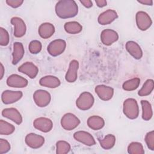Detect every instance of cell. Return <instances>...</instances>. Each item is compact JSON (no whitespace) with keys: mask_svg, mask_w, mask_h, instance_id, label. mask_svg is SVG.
<instances>
[{"mask_svg":"<svg viewBox=\"0 0 154 154\" xmlns=\"http://www.w3.org/2000/svg\"><path fill=\"white\" fill-rule=\"evenodd\" d=\"M123 112L129 119H135L139 115V108L137 100L133 98L126 99L123 104Z\"/></svg>","mask_w":154,"mask_h":154,"instance_id":"obj_2","label":"cell"},{"mask_svg":"<svg viewBox=\"0 0 154 154\" xmlns=\"http://www.w3.org/2000/svg\"><path fill=\"white\" fill-rule=\"evenodd\" d=\"M142 107V118L146 121L151 119L153 116V111L150 103L146 100H142L141 101Z\"/></svg>","mask_w":154,"mask_h":154,"instance_id":"obj_25","label":"cell"},{"mask_svg":"<svg viewBox=\"0 0 154 154\" xmlns=\"http://www.w3.org/2000/svg\"><path fill=\"white\" fill-rule=\"evenodd\" d=\"M87 125L91 129L98 131L104 126L105 121L100 116H93L88 119Z\"/></svg>","mask_w":154,"mask_h":154,"instance_id":"obj_24","label":"cell"},{"mask_svg":"<svg viewBox=\"0 0 154 154\" xmlns=\"http://www.w3.org/2000/svg\"><path fill=\"white\" fill-rule=\"evenodd\" d=\"M135 19L137 25L141 31L147 30L152 24V20L149 15L143 11H139L137 13Z\"/></svg>","mask_w":154,"mask_h":154,"instance_id":"obj_7","label":"cell"},{"mask_svg":"<svg viewBox=\"0 0 154 154\" xmlns=\"http://www.w3.org/2000/svg\"><path fill=\"white\" fill-rule=\"evenodd\" d=\"M145 141L147 147L151 150H154V131H152L146 134L145 137Z\"/></svg>","mask_w":154,"mask_h":154,"instance_id":"obj_35","label":"cell"},{"mask_svg":"<svg viewBox=\"0 0 154 154\" xmlns=\"http://www.w3.org/2000/svg\"><path fill=\"white\" fill-rule=\"evenodd\" d=\"M57 16L61 19L71 18L78 13V6L73 0H61L57 2L55 7Z\"/></svg>","mask_w":154,"mask_h":154,"instance_id":"obj_1","label":"cell"},{"mask_svg":"<svg viewBox=\"0 0 154 154\" xmlns=\"http://www.w3.org/2000/svg\"><path fill=\"white\" fill-rule=\"evenodd\" d=\"M118 17L117 12L114 10L108 9L102 13L98 17L97 20L102 25H108L112 23Z\"/></svg>","mask_w":154,"mask_h":154,"instance_id":"obj_17","label":"cell"},{"mask_svg":"<svg viewBox=\"0 0 154 154\" xmlns=\"http://www.w3.org/2000/svg\"><path fill=\"white\" fill-rule=\"evenodd\" d=\"M138 2L140 4L146 5H152L153 4V1L152 0H140L138 1Z\"/></svg>","mask_w":154,"mask_h":154,"instance_id":"obj_40","label":"cell"},{"mask_svg":"<svg viewBox=\"0 0 154 154\" xmlns=\"http://www.w3.org/2000/svg\"><path fill=\"white\" fill-rule=\"evenodd\" d=\"M73 138L76 141L87 146H91L96 144L94 137L89 132L86 131H79L75 132L73 134Z\"/></svg>","mask_w":154,"mask_h":154,"instance_id":"obj_12","label":"cell"},{"mask_svg":"<svg viewBox=\"0 0 154 154\" xmlns=\"http://www.w3.org/2000/svg\"><path fill=\"white\" fill-rule=\"evenodd\" d=\"M42 43L40 41L35 40L31 41L29 44V51L32 54H37L42 50Z\"/></svg>","mask_w":154,"mask_h":154,"instance_id":"obj_33","label":"cell"},{"mask_svg":"<svg viewBox=\"0 0 154 154\" xmlns=\"http://www.w3.org/2000/svg\"><path fill=\"white\" fill-rule=\"evenodd\" d=\"M38 32L42 38L46 39L51 37L54 34L55 27L51 23H43L40 25Z\"/></svg>","mask_w":154,"mask_h":154,"instance_id":"obj_23","label":"cell"},{"mask_svg":"<svg viewBox=\"0 0 154 154\" xmlns=\"http://www.w3.org/2000/svg\"><path fill=\"white\" fill-rule=\"evenodd\" d=\"M23 96L20 91L5 90L1 94V100L4 104H11L20 100Z\"/></svg>","mask_w":154,"mask_h":154,"instance_id":"obj_9","label":"cell"},{"mask_svg":"<svg viewBox=\"0 0 154 154\" xmlns=\"http://www.w3.org/2000/svg\"><path fill=\"white\" fill-rule=\"evenodd\" d=\"M23 2V0H7L6 3L8 5L12 8H17L20 7Z\"/></svg>","mask_w":154,"mask_h":154,"instance_id":"obj_37","label":"cell"},{"mask_svg":"<svg viewBox=\"0 0 154 154\" xmlns=\"http://www.w3.org/2000/svg\"><path fill=\"white\" fill-rule=\"evenodd\" d=\"M94 99L93 96L89 92L82 93L76 101V106L81 110L85 111L90 109L93 103Z\"/></svg>","mask_w":154,"mask_h":154,"instance_id":"obj_3","label":"cell"},{"mask_svg":"<svg viewBox=\"0 0 154 154\" xmlns=\"http://www.w3.org/2000/svg\"><path fill=\"white\" fill-rule=\"evenodd\" d=\"M126 49L129 54L135 59L139 60L143 56V51L138 43L134 41H128L125 45Z\"/></svg>","mask_w":154,"mask_h":154,"instance_id":"obj_20","label":"cell"},{"mask_svg":"<svg viewBox=\"0 0 154 154\" xmlns=\"http://www.w3.org/2000/svg\"><path fill=\"white\" fill-rule=\"evenodd\" d=\"M39 84L40 85L45 87L55 88L60 85L61 82L57 77L52 75H48L42 78L39 81Z\"/></svg>","mask_w":154,"mask_h":154,"instance_id":"obj_22","label":"cell"},{"mask_svg":"<svg viewBox=\"0 0 154 154\" xmlns=\"http://www.w3.org/2000/svg\"><path fill=\"white\" fill-rule=\"evenodd\" d=\"M65 31L70 34H76L79 33L82 29V25L75 21L68 22L64 24V26Z\"/></svg>","mask_w":154,"mask_h":154,"instance_id":"obj_26","label":"cell"},{"mask_svg":"<svg viewBox=\"0 0 154 154\" xmlns=\"http://www.w3.org/2000/svg\"><path fill=\"white\" fill-rule=\"evenodd\" d=\"M80 124V120L72 113L65 114L61 119V125L66 131H72Z\"/></svg>","mask_w":154,"mask_h":154,"instance_id":"obj_4","label":"cell"},{"mask_svg":"<svg viewBox=\"0 0 154 154\" xmlns=\"http://www.w3.org/2000/svg\"><path fill=\"white\" fill-rule=\"evenodd\" d=\"M10 150V144L8 141L5 139H0V153H7Z\"/></svg>","mask_w":154,"mask_h":154,"instance_id":"obj_36","label":"cell"},{"mask_svg":"<svg viewBox=\"0 0 154 154\" xmlns=\"http://www.w3.org/2000/svg\"><path fill=\"white\" fill-rule=\"evenodd\" d=\"M66 43L63 39H56L52 41L48 46L47 50L48 53L53 56L57 57L61 55L65 50Z\"/></svg>","mask_w":154,"mask_h":154,"instance_id":"obj_6","label":"cell"},{"mask_svg":"<svg viewBox=\"0 0 154 154\" xmlns=\"http://www.w3.org/2000/svg\"><path fill=\"white\" fill-rule=\"evenodd\" d=\"M33 99L35 103L39 107H45L51 102L50 93L44 90H37L33 94Z\"/></svg>","mask_w":154,"mask_h":154,"instance_id":"obj_5","label":"cell"},{"mask_svg":"<svg viewBox=\"0 0 154 154\" xmlns=\"http://www.w3.org/2000/svg\"><path fill=\"white\" fill-rule=\"evenodd\" d=\"M18 71L26 75L31 79L35 78L38 73V67L32 62H25L18 68Z\"/></svg>","mask_w":154,"mask_h":154,"instance_id":"obj_16","label":"cell"},{"mask_svg":"<svg viewBox=\"0 0 154 154\" xmlns=\"http://www.w3.org/2000/svg\"><path fill=\"white\" fill-rule=\"evenodd\" d=\"M33 126L41 132H48L52 129L53 123L51 119L41 117L34 120Z\"/></svg>","mask_w":154,"mask_h":154,"instance_id":"obj_10","label":"cell"},{"mask_svg":"<svg viewBox=\"0 0 154 154\" xmlns=\"http://www.w3.org/2000/svg\"><path fill=\"white\" fill-rule=\"evenodd\" d=\"M140 84V79L138 78H134L125 81L123 85L122 88L125 91H133L136 90Z\"/></svg>","mask_w":154,"mask_h":154,"instance_id":"obj_30","label":"cell"},{"mask_svg":"<svg viewBox=\"0 0 154 154\" xmlns=\"http://www.w3.org/2000/svg\"><path fill=\"white\" fill-rule=\"evenodd\" d=\"M28 81L25 78L17 74H12L7 79L8 86L14 88H23L27 86Z\"/></svg>","mask_w":154,"mask_h":154,"instance_id":"obj_15","label":"cell"},{"mask_svg":"<svg viewBox=\"0 0 154 154\" xmlns=\"http://www.w3.org/2000/svg\"><path fill=\"white\" fill-rule=\"evenodd\" d=\"M95 2L97 6L100 8L106 6L107 4V2L105 0H96Z\"/></svg>","mask_w":154,"mask_h":154,"instance_id":"obj_39","label":"cell"},{"mask_svg":"<svg viewBox=\"0 0 154 154\" xmlns=\"http://www.w3.org/2000/svg\"><path fill=\"white\" fill-rule=\"evenodd\" d=\"M10 40L9 34L7 31L3 28H0V45L2 46H5L8 45Z\"/></svg>","mask_w":154,"mask_h":154,"instance_id":"obj_34","label":"cell"},{"mask_svg":"<svg viewBox=\"0 0 154 154\" xmlns=\"http://www.w3.org/2000/svg\"><path fill=\"white\" fill-rule=\"evenodd\" d=\"M25 141L26 145L29 147L38 149L43 145L45 138L42 135L34 133H29L26 135Z\"/></svg>","mask_w":154,"mask_h":154,"instance_id":"obj_8","label":"cell"},{"mask_svg":"<svg viewBox=\"0 0 154 154\" xmlns=\"http://www.w3.org/2000/svg\"><path fill=\"white\" fill-rule=\"evenodd\" d=\"M78 68V61L75 60H72L69 64L68 70L65 76V79L68 82H74L77 79Z\"/></svg>","mask_w":154,"mask_h":154,"instance_id":"obj_19","label":"cell"},{"mask_svg":"<svg viewBox=\"0 0 154 154\" xmlns=\"http://www.w3.org/2000/svg\"><path fill=\"white\" fill-rule=\"evenodd\" d=\"M15 131V127L3 120H0V134L2 135H8L13 134Z\"/></svg>","mask_w":154,"mask_h":154,"instance_id":"obj_29","label":"cell"},{"mask_svg":"<svg viewBox=\"0 0 154 154\" xmlns=\"http://www.w3.org/2000/svg\"><path fill=\"white\" fill-rule=\"evenodd\" d=\"M128 152L130 154H144V150L141 143L132 142L128 146Z\"/></svg>","mask_w":154,"mask_h":154,"instance_id":"obj_31","label":"cell"},{"mask_svg":"<svg viewBox=\"0 0 154 154\" xmlns=\"http://www.w3.org/2000/svg\"><path fill=\"white\" fill-rule=\"evenodd\" d=\"M100 146L105 150L112 148L116 143V137L114 135L108 134L103 138L99 139Z\"/></svg>","mask_w":154,"mask_h":154,"instance_id":"obj_27","label":"cell"},{"mask_svg":"<svg viewBox=\"0 0 154 154\" xmlns=\"http://www.w3.org/2000/svg\"><path fill=\"white\" fill-rule=\"evenodd\" d=\"M2 115L3 117L11 120L17 125H20L22 122V116L16 108H5L2 111Z\"/></svg>","mask_w":154,"mask_h":154,"instance_id":"obj_18","label":"cell"},{"mask_svg":"<svg viewBox=\"0 0 154 154\" xmlns=\"http://www.w3.org/2000/svg\"><path fill=\"white\" fill-rule=\"evenodd\" d=\"M79 1L86 8H90L93 6V2L90 0H80Z\"/></svg>","mask_w":154,"mask_h":154,"instance_id":"obj_38","label":"cell"},{"mask_svg":"<svg viewBox=\"0 0 154 154\" xmlns=\"http://www.w3.org/2000/svg\"><path fill=\"white\" fill-rule=\"evenodd\" d=\"M154 88V82L152 79H149L144 83L141 88L138 91V94L140 96H146L149 95Z\"/></svg>","mask_w":154,"mask_h":154,"instance_id":"obj_28","label":"cell"},{"mask_svg":"<svg viewBox=\"0 0 154 154\" xmlns=\"http://www.w3.org/2000/svg\"><path fill=\"white\" fill-rule=\"evenodd\" d=\"M11 23L14 26V35L20 38L23 37L26 32V25L24 21L20 17H13L11 19Z\"/></svg>","mask_w":154,"mask_h":154,"instance_id":"obj_11","label":"cell"},{"mask_svg":"<svg viewBox=\"0 0 154 154\" xmlns=\"http://www.w3.org/2000/svg\"><path fill=\"white\" fill-rule=\"evenodd\" d=\"M4 67L2 65V63H1V67H0V79H2V78H3V76H4Z\"/></svg>","mask_w":154,"mask_h":154,"instance_id":"obj_41","label":"cell"},{"mask_svg":"<svg viewBox=\"0 0 154 154\" xmlns=\"http://www.w3.org/2000/svg\"><path fill=\"white\" fill-rule=\"evenodd\" d=\"M25 51L23 46L20 42H15L13 44V51L12 54V64H17L23 58Z\"/></svg>","mask_w":154,"mask_h":154,"instance_id":"obj_21","label":"cell"},{"mask_svg":"<svg viewBox=\"0 0 154 154\" xmlns=\"http://www.w3.org/2000/svg\"><path fill=\"white\" fill-rule=\"evenodd\" d=\"M71 147L69 143L60 140L56 143V153L57 154H66L69 152Z\"/></svg>","mask_w":154,"mask_h":154,"instance_id":"obj_32","label":"cell"},{"mask_svg":"<svg viewBox=\"0 0 154 154\" xmlns=\"http://www.w3.org/2000/svg\"><path fill=\"white\" fill-rule=\"evenodd\" d=\"M97 96L102 100L107 101L110 100L114 94V89L105 85H98L94 88Z\"/></svg>","mask_w":154,"mask_h":154,"instance_id":"obj_14","label":"cell"},{"mask_svg":"<svg viewBox=\"0 0 154 154\" xmlns=\"http://www.w3.org/2000/svg\"><path fill=\"white\" fill-rule=\"evenodd\" d=\"M119 39L117 32L111 29H106L102 31L100 34V40L102 43L106 46H109L116 42Z\"/></svg>","mask_w":154,"mask_h":154,"instance_id":"obj_13","label":"cell"}]
</instances>
